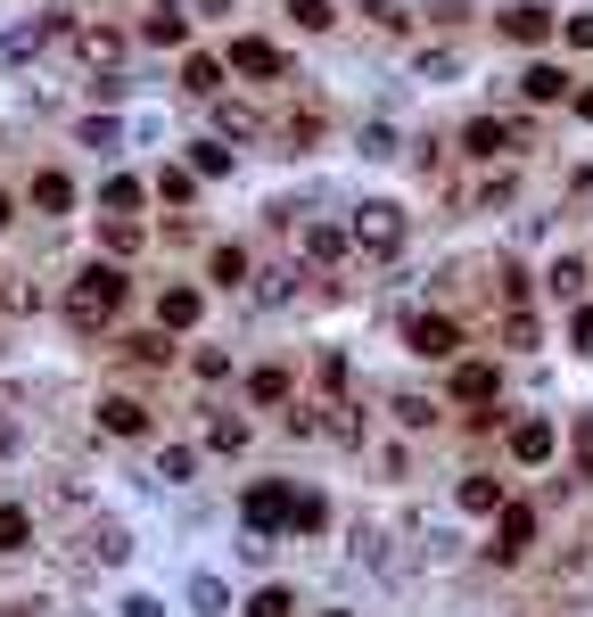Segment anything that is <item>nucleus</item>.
<instances>
[{
	"mask_svg": "<svg viewBox=\"0 0 593 617\" xmlns=\"http://www.w3.org/2000/svg\"><path fill=\"white\" fill-rule=\"evenodd\" d=\"M116 313H124V272L116 264H82L67 281V322L75 330H108Z\"/></svg>",
	"mask_w": 593,
	"mask_h": 617,
	"instance_id": "1",
	"label": "nucleus"
},
{
	"mask_svg": "<svg viewBox=\"0 0 593 617\" xmlns=\"http://www.w3.org/2000/svg\"><path fill=\"white\" fill-rule=\"evenodd\" d=\"M354 247H371V255H396V247H405V206H388V198L354 206Z\"/></svg>",
	"mask_w": 593,
	"mask_h": 617,
	"instance_id": "2",
	"label": "nucleus"
},
{
	"mask_svg": "<svg viewBox=\"0 0 593 617\" xmlns=\"http://www.w3.org/2000/svg\"><path fill=\"white\" fill-rule=\"evenodd\" d=\"M247 536H281V527H289V510H296V494H289V486L281 478H264V486H247Z\"/></svg>",
	"mask_w": 593,
	"mask_h": 617,
	"instance_id": "3",
	"label": "nucleus"
},
{
	"mask_svg": "<svg viewBox=\"0 0 593 617\" xmlns=\"http://www.w3.org/2000/svg\"><path fill=\"white\" fill-rule=\"evenodd\" d=\"M405 346H412V354H429V363H454L461 330L445 322V313H412V322H405Z\"/></svg>",
	"mask_w": 593,
	"mask_h": 617,
	"instance_id": "4",
	"label": "nucleus"
},
{
	"mask_svg": "<svg viewBox=\"0 0 593 617\" xmlns=\"http://www.w3.org/2000/svg\"><path fill=\"white\" fill-rule=\"evenodd\" d=\"M495 388H503L495 363H461V371H454V403H461L470 420H495V412H486V403H495Z\"/></svg>",
	"mask_w": 593,
	"mask_h": 617,
	"instance_id": "5",
	"label": "nucleus"
},
{
	"mask_svg": "<svg viewBox=\"0 0 593 617\" xmlns=\"http://www.w3.org/2000/svg\"><path fill=\"white\" fill-rule=\"evenodd\" d=\"M495 519H503V536H495V560H519V551L536 543V510H527V502H503Z\"/></svg>",
	"mask_w": 593,
	"mask_h": 617,
	"instance_id": "6",
	"label": "nucleus"
},
{
	"mask_svg": "<svg viewBox=\"0 0 593 617\" xmlns=\"http://www.w3.org/2000/svg\"><path fill=\"white\" fill-rule=\"evenodd\" d=\"M231 67H240V75H256V82H272V75L289 67V58L272 50V41H256V33H240V41H231Z\"/></svg>",
	"mask_w": 593,
	"mask_h": 617,
	"instance_id": "7",
	"label": "nucleus"
},
{
	"mask_svg": "<svg viewBox=\"0 0 593 617\" xmlns=\"http://www.w3.org/2000/svg\"><path fill=\"white\" fill-rule=\"evenodd\" d=\"M512 453L527 461V470H544V461H553V420H519V429H512Z\"/></svg>",
	"mask_w": 593,
	"mask_h": 617,
	"instance_id": "8",
	"label": "nucleus"
},
{
	"mask_svg": "<svg viewBox=\"0 0 593 617\" xmlns=\"http://www.w3.org/2000/svg\"><path fill=\"white\" fill-rule=\"evenodd\" d=\"M503 33L512 41H544L553 33V9H544V0H519V9H503Z\"/></svg>",
	"mask_w": 593,
	"mask_h": 617,
	"instance_id": "9",
	"label": "nucleus"
},
{
	"mask_svg": "<svg viewBox=\"0 0 593 617\" xmlns=\"http://www.w3.org/2000/svg\"><path fill=\"white\" fill-rule=\"evenodd\" d=\"M99 429H108V437H148V412L133 395H108V403H99Z\"/></svg>",
	"mask_w": 593,
	"mask_h": 617,
	"instance_id": "10",
	"label": "nucleus"
},
{
	"mask_svg": "<svg viewBox=\"0 0 593 617\" xmlns=\"http://www.w3.org/2000/svg\"><path fill=\"white\" fill-rule=\"evenodd\" d=\"M75 50L91 58V67H124V33H116V26H82Z\"/></svg>",
	"mask_w": 593,
	"mask_h": 617,
	"instance_id": "11",
	"label": "nucleus"
},
{
	"mask_svg": "<svg viewBox=\"0 0 593 617\" xmlns=\"http://www.w3.org/2000/svg\"><path fill=\"white\" fill-rule=\"evenodd\" d=\"M198 313H206V296H198V288H165V296H157V322H165V330H189Z\"/></svg>",
	"mask_w": 593,
	"mask_h": 617,
	"instance_id": "12",
	"label": "nucleus"
},
{
	"mask_svg": "<svg viewBox=\"0 0 593 617\" xmlns=\"http://www.w3.org/2000/svg\"><path fill=\"white\" fill-rule=\"evenodd\" d=\"M33 206H41V215H67V206H75V182L41 165V174H33Z\"/></svg>",
	"mask_w": 593,
	"mask_h": 617,
	"instance_id": "13",
	"label": "nucleus"
},
{
	"mask_svg": "<svg viewBox=\"0 0 593 617\" xmlns=\"http://www.w3.org/2000/svg\"><path fill=\"white\" fill-rule=\"evenodd\" d=\"M461 148H470V157H503V148H512V124H495V116H478L470 133H461Z\"/></svg>",
	"mask_w": 593,
	"mask_h": 617,
	"instance_id": "14",
	"label": "nucleus"
},
{
	"mask_svg": "<svg viewBox=\"0 0 593 617\" xmlns=\"http://www.w3.org/2000/svg\"><path fill=\"white\" fill-rule=\"evenodd\" d=\"M519 91L536 99V108H553V99H568V75H561V67H527V75H519Z\"/></svg>",
	"mask_w": 593,
	"mask_h": 617,
	"instance_id": "15",
	"label": "nucleus"
},
{
	"mask_svg": "<svg viewBox=\"0 0 593 617\" xmlns=\"http://www.w3.org/2000/svg\"><path fill=\"white\" fill-rule=\"evenodd\" d=\"M182 33H189V17L174 9V0H157V9H148V41H157V50H174Z\"/></svg>",
	"mask_w": 593,
	"mask_h": 617,
	"instance_id": "16",
	"label": "nucleus"
},
{
	"mask_svg": "<svg viewBox=\"0 0 593 617\" xmlns=\"http://www.w3.org/2000/svg\"><path fill=\"white\" fill-rule=\"evenodd\" d=\"M189 174L223 182V174H231V148H223V140H189Z\"/></svg>",
	"mask_w": 593,
	"mask_h": 617,
	"instance_id": "17",
	"label": "nucleus"
},
{
	"mask_svg": "<svg viewBox=\"0 0 593 617\" xmlns=\"http://www.w3.org/2000/svg\"><path fill=\"white\" fill-rule=\"evenodd\" d=\"M305 255H313V264H338V255H347V231H338V223H313V231H305Z\"/></svg>",
	"mask_w": 593,
	"mask_h": 617,
	"instance_id": "18",
	"label": "nucleus"
},
{
	"mask_svg": "<svg viewBox=\"0 0 593 617\" xmlns=\"http://www.w3.org/2000/svg\"><path fill=\"white\" fill-rule=\"evenodd\" d=\"M461 510H470V519L503 510V486H495V478H461Z\"/></svg>",
	"mask_w": 593,
	"mask_h": 617,
	"instance_id": "19",
	"label": "nucleus"
},
{
	"mask_svg": "<svg viewBox=\"0 0 593 617\" xmlns=\"http://www.w3.org/2000/svg\"><path fill=\"white\" fill-rule=\"evenodd\" d=\"M99 239H108V255H140V223L133 215H108V223H99Z\"/></svg>",
	"mask_w": 593,
	"mask_h": 617,
	"instance_id": "20",
	"label": "nucleus"
},
{
	"mask_svg": "<svg viewBox=\"0 0 593 617\" xmlns=\"http://www.w3.org/2000/svg\"><path fill=\"white\" fill-rule=\"evenodd\" d=\"M289 527H296V536H322V527H330V502H322V494H296Z\"/></svg>",
	"mask_w": 593,
	"mask_h": 617,
	"instance_id": "21",
	"label": "nucleus"
},
{
	"mask_svg": "<svg viewBox=\"0 0 593 617\" xmlns=\"http://www.w3.org/2000/svg\"><path fill=\"white\" fill-rule=\"evenodd\" d=\"M26 543H33V519L17 502H0V551H26Z\"/></svg>",
	"mask_w": 593,
	"mask_h": 617,
	"instance_id": "22",
	"label": "nucleus"
},
{
	"mask_svg": "<svg viewBox=\"0 0 593 617\" xmlns=\"http://www.w3.org/2000/svg\"><path fill=\"white\" fill-rule=\"evenodd\" d=\"M182 91L215 99V91H223V67H215V58H189V67H182Z\"/></svg>",
	"mask_w": 593,
	"mask_h": 617,
	"instance_id": "23",
	"label": "nucleus"
},
{
	"mask_svg": "<svg viewBox=\"0 0 593 617\" xmlns=\"http://www.w3.org/2000/svg\"><path fill=\"white\" fill-rule=\"evenodd\" d=\"M157 198L189 206V198H198V174H189V165H165V174H157Z\"/></svg>",
	"mask_w": 593,
	"mask_h": 617,
	"instance_id": "24",
	"label": "nucleus"
},
{
	"mask_svg": "<svg viewBox=\"0 0 593 617\" xmlns=\"http://www.w3.org/2000/svg\"><path fill=\"white\" fill-rule=\"evenodd\" d=\"M99 198H108V215H133V206L148 198V189H140L133 174H108V189H99Z\"/></svg>",
	"mask_w": 593,
	"mask_h": 617,
	"instance_id": "25",
	"label": "nucleus"
},
{
	"mask_svg": "<svg viewBox=\"0 0 593 617\" xmlns=\"http://www.w3.org/2000/svg\"><path fill=\"white\" fill-rule=\"evenodd\" d=\"M223 601H231L223 577H189V609H198V617H223Z\"/></svg>",
	"mask_w": 593,
	"mask_h": 617,
	"instance_id": "26",
	"label": "nucleus"
},
{
	"mask_svg": "<svg viewBox=\"0 0 593 617\" xmlns=\"http://www.w3.org/2000/svg\"><path fill=\"white\" fill-rule=\"evenodd\" d=\"M189 470H198V453H189V444H165V453H157V478H189Z\"/></svg>",
	"mask_w": 593,
	"mask_h": 617,
	"instance_id": "27",
	"label": "nucleus"
},
{
	"mask_svg": "<svg viewBox=\"0 0 593 617\" xmlns=\"http://www.w3.org/2000/svg\"><path fill=\"white\" fill-rule=\"evenodd\" d=\"M206 444H215V453H240V444H247V420H231V412H223L215 429H206Z\"/></svg>",
	"mask_w": 593,
	"mask_h": 617,
	"instance_id": "28",
	"label": "nucleus"
},
{
	"mask_svg": "<svg viewBox=\"0 0 593 617\" xmlns=\"http://www.w3.org/2000/svg\"><path fill=\"white\" fill-rule=\"evenodd\" d=\"M296 601H289V592L281 585H264V592H247V617H289Z\"/></svg>",
	"mask_w": 593,
	"mask_h": 617,
	"instance_id": "29",
	"label": "nucleus"
},
{
	"mask_svg": "<svg viewBox=\"0 0 593 617\" xmlns=\"http://www.w3.org/2000/svg\"><path fill=\"white\" fill-rule=\"evenodd\" d=\"M553 296H585V264H577V255H561V264H553Z\"/></svg>",
	"mask_w": 593,
	"mask_h": 617,
	"instance_id": "30",
	"label": "nucleus"
},
{
	"mask_svg": "<svg viewBox=\"0 0 593 617\" xmlns=\"http://www.w3.org/2000/svg\"><path fill=\"white\" fill-rule=\"evenodd\" d=\"M124 346H133V363H165V354H174V346H165V330H140V337H124Z\"/></svg>",
	"mask_w": 593,
	"mask_h": 617,
	"instance_id": "31",
	"label": "nucleus"
},
{
	"mask_svg": "<svg viewBox=\"0 0 593 617\" xmlns=\"http://www.w3.org/2000/svg\"><path fill=\"white\" fill-rule=\"evenodd\" d=\"M247 395H256V403H281V395H289V371H256V379H247Z\"/></svg>",
	"mask_w": 593,
	"mask_h": 617,
	"instance_id": "32",
	"label": "nucleus"
},
{
	"mask_svg": "<svg viewBox=\"0 0 593 617\" xmlns=\"http://www.w3.org/2000/svg\"><path fill=\"white\" fill-rule=\"evenodd\" d=\"M289 17H296L305 33H322V26H330V0H289Z\"/></svg>",
	"mask_w": 593,
	"mask_h": 617,
	"instance_id": "33",
	"label": "nucleus"
},
{
	"mask_svg": "<svg viewBox=\"0 0 593 617\" xmlns=\"http://www.w3.org/2000/svg\"><path fill=\"white\" fill-rule=\"evenodd\" d=\"M396 420H405V429H429L437 403H429V395H405V403H396Z\"/></svg>",
	"mask_w": 593,
	"mask_h": 617,
	"instance_id": "34",
	"label": "nucleus"
},
{
	"mask_svg": "<svg viewBox=\"0 0 593 617\" xmlns=\"http://www.w3.org/2000/svg\"><path fill=\"white\" fill-rule=\"evenodd\" d=\"M215 124H223V133H231V140H240V133H256V116H247V108H240V99H223V108H215Z\"/></svg>",
	"mask_w": 593,
	"mask_h": 617,
	"instance_id": "35",
	"label": "nucleus"
},
{
	"mask_svg": "<svg viewBox=\"0 0 593 617\" xmlns=\"http://www.w3.org/2000/svg\"><path fill=\"white\" fill-rule=\"evenodd\" d=\"M215 281H247V255L240 247H215Z\"/></svg>",
	"mask_w": 593,
	"mask_h": 617,
	"instance_id": "36",
	"label": "nucleus"
},
{
	"mask_svg": "<svg viewBox=\"0 0 593 617\" xmlns=\"http://www.w3.org/2000/svg\"><path fill=\"white\" fill-rule=\"evenodd\" d=\"M198 379H231V354L223 346H198Z\"/></svg>",
	"mask_w": 593,
	"mask_h": 617,
	"instance_id": "37",
	"label": "nucleus"
},
{
	"mask_svg": "<svg viewBox=\"0 0 593 617\" xmlns=\"http://www.w3.org/2000/svg\"><path fill=\"white\" fill-rule=\"evenodd\" d=\"M363 9H371V26H388V33L405 26V9H396V0H363Z\"/></svg>",
	"mask_w": 593,
	"mask_h": 617,
	"instance_id": "38",
	"label": "nucleus"
},
{
	"mask_svg": "<svg viewBox=\"0 0 593 617\" xmlns=\"http://www.w3.org/2000/svg\"><path fill=\"white\" fill-rule=\"evenodd\" d=\"M568 330H577V346L593 354V305H585V296H577V322H568Z\"/></svg>",
	"mask_w": 593,
	"mask_h": 617,
	"instance_id": "39",
	"label": "nucleus"
},
{
	"mask_svg": "<svg viewBox=\"0 0 593 617\" xmlns=\"http://www.w3.org/2000/svg\"><path fill=\"white\" fill-rule=\"evenodd\" d=\"M568 50H593V17H568Z\"/></svg>",
	"mask_w": 593,
	"mask_h": 617,
	"instance_id": "40",
	"label": "nucleus"
},
{
	"mask_svg": "<svg viewBox=\"0 0 593 617\" xmlns=\"http://www.w3.org/2000/svg\"><path fill=\"white\" fill-rule=\"evenodd\" d=\"M124 617H165V609L148 601V592H133V601H124Z\"/></svg>",
	"mask_w": 593,
	"mask_h": 617,
	"instance_id": "41",
	"label": "nucleus"
},
{
	"mask_svg": "<svg viewBox=\"0 0 593 617\" xmlns=\"http://www.w3.org/2000/svg\"><path fill=\"white\" fill-rule=\"evenodd\" d=\"M223 9H231V0H198V17H223Z\"/></svg>",
	"mask_w": 593,
	"mask_h": 617,
	"instance_id": "42",
	"label": "nucleus"
},
{
	"mask_svg": "<svg viewBox=\"0 0 593 617\" xmlns=\"http://www.w3.org/2000/svg\"><path fill=\"white\" fill-rule=\"evenodd\" d=\"M577 116H585V124H593V91H577Z\"/></svg>",
	"mask_w": 593,
	"mask_h": 617,
	"instance_id": "43",
	"label": "nucleus"
},
{
	"mask_svg": "<svg viewBox=\"0 0 593 617\" xmlns=\"http://www.w3.org/2000/svg\"><path fill=\"white\" fill-rule=\"evenodd\" d=\"M9 444H17V429H9V420H0V453H9Z\"/></svg>",
	"mask_w": 593,
	"mask_h": 617,
	"instance_id": "44",
	"label": "nucleus"
},
{
	"mask_svg": "<svg viewBox=\"0 0 593 617\" xmlns=\"http://www.w3.org/2000/svg\"><path fill=\"white\" fill-rule=\"evenodd\" d=\"M0 223H9V198H0Z\"/></svg>",
	"mask_w": 593,
	"mask_h": 617,
	"instance_id": "45",
	"label": "nucleus"
},
{
	"mask_svg": "<svg viewBox=\"0 0 593 617\" xmlns=\"http://www.w3.org/2000/svg\"><path fill=\"white\" fill-rule=\"evenodd\" d=\"M322 617H347V609H322Z\"/></svg>",
	"mask_w": 593,
	"mask_h": 617,
	"instance_id": "46",
	"label": "nucleus"
}]
</instances>
